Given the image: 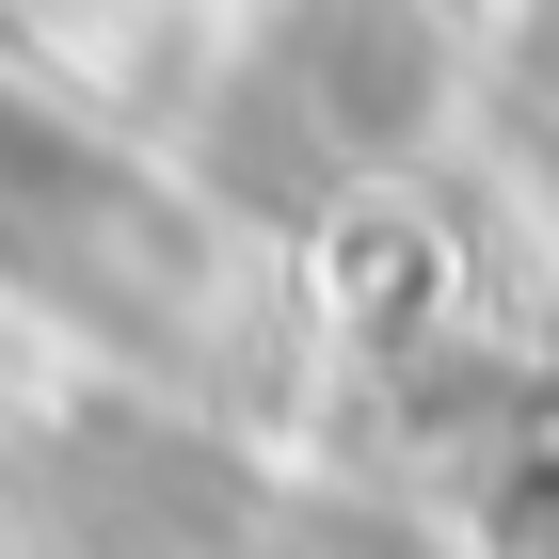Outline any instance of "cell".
Returning <instances> with one entry per match:
<instances>
[{
  "label": "cell",
  "instance_id": "1",
  "mask_svg": "<svg viewBox=\"0 0 559 559\" xmlns=\"http://www.w3.org/2000/svg\"><path fill=\"white\" fill-rule=\"evenodd\" d=\"M431 81H448V64H431L416 0H304L288 33H272V96H288V112L336 144V160H384V144H416Z\"/></svg>",
  "mask_w": 559,
  "mask_h": 559
}]
</instances>
